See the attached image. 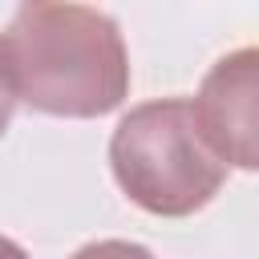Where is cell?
Returning <instances> with one entry per match:
<instances>
[{
    "instance_id": "cell-1",
    "label": "cell",
    "mask_w": 259,
    "mask_h": 259,
    "mask_svg": "<svg viewBox=\"0 0 259 259\" xmlns=\"http://www.w3.org/2000/svg\"><path fill=\"white\" fill-rule=\"evenodd\" d=\"M16 101L49 117H101L130 93V53L117 20L85 4H20L0 36Z\"/></svg>"
},
{
    "instance_id": "cell-2",
    "label": "cell",
    "mask_w": 259,
    "mask_h": 259,
    "mask_svg": "<svg viewBox=\"0 0 259 259\" xmlns=\"http://www.w3.org/2000/svg\"><path fill=\"white\" fill-rule=\"evenodd\" d=\"M109 166L125 198L162 219L202 210L227 182V166L206 146L186 97L134 105L109 138Z\"/></svg>"
},
{
    "instance_id": "cell-3",
    "label": "cell",
    "mask_w": 259,
    "mask_h": 259,
    "mask_svg": "<svg viewBox=\"0 0 259 259\" xmlns=\"http://www.w3.org/2000/svg\"><path fill=\"white\" fill-rule=\"evenodd\" d=\"M190 109L223 166H259V53L251 45L210 65Z\"/></svg>"
},
{
    "instance_id": "cell-4",
    "label": "cell",
    "mask_w": 259,
    "mask_h": 259,
    "mask_svg": "<svg viewBox=\"0 0 259 259\" xmlns=\"http://www.w3.org/2000/svg\"><path fill=\"white\" fill-rule=\"evenodd\" d=\"M69 259H154V251L142 243H130V239H97V243H85L81 251H73Z\"/></svg>"
},
{
    "instance_id": "cell-5",
    "label": "cell",
    "mask_w": 259,
    "mask_h": 259,
    "mask_svg": "<svg viewBox=\"0 0 259 259\" xmlns=\"http://www.w3.org/2000/svg\"><path fill=\"white\" fill-rule=\"evenodd\" d=\"M12 109H16V97H12V89H8V77H4V61H0V134L8 130V121H12Z\"/></svg>"
},
{
    "instance_id": "cell-6",
    "label": "cell",
    "mask_w": 259,
    "mask_h": 259,
    "mask_svg": "<svg viewBox=\"0 0 259 259\" xmlns=\"http://www.w3.org/2000/svg\"><path fill=\"white\" fill-rule=\"evenodd\" d=\"M0 259H28V251H24L20 243H12V239L0 235Z\"/></svg>"
}]
</instances>
